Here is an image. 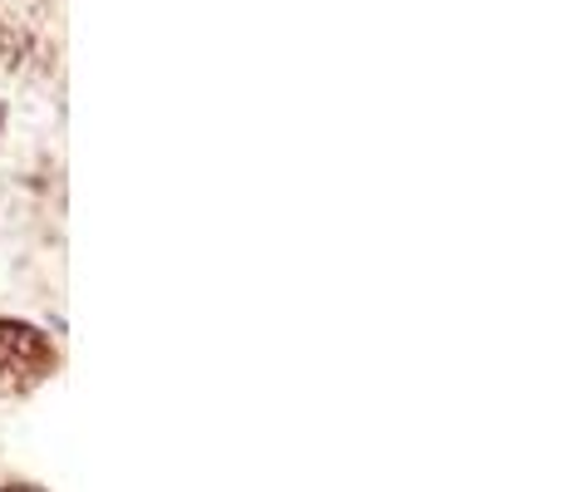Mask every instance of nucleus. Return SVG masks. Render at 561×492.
<instances>
[{
	"label": "nucleus",
	"mask_w": 561,
	"mask_h": 492,
	"mask_svg": "<svg viewBox=\"0 0 561 492\" xmlns=\"http://www.w3.org/2000/svg\"><path fill=\"white\" fill-rule=\"evenodd\" d=\"M59 355L49 335L25 320H0V394H30L55 375Z\"/></svg>",
	"instance_id": "obj_1"
},
{
	"label": "nucleus",
	"mask_w": 561,
	"mask_h": 492,
	"mask_svg": "<svg viewBox=\"0 0 561 492\" xmlns=\"http://www.w3.org/2000/svg\"><path fill=\"white\" fill-rule=\"evenodd\" d=\"M5 492H35V488H5Z\"/></svg>",
	"instance_id": "obj_2"
},
{
	"label": "nucleus",
	"mask_w": 561,
	"mask_h": 492,
	"mask_svg": "<svg viewBox=\"0 0 561 492\" xmlns=\"http://www.w3.org/2000/svg\"><path fill=\"white\" fill-rule=\"evenodd\" d=\"M0 124H5V108H0Z\"/></svg>",
	"instance_id": "obj_3"
}]
</instances>
